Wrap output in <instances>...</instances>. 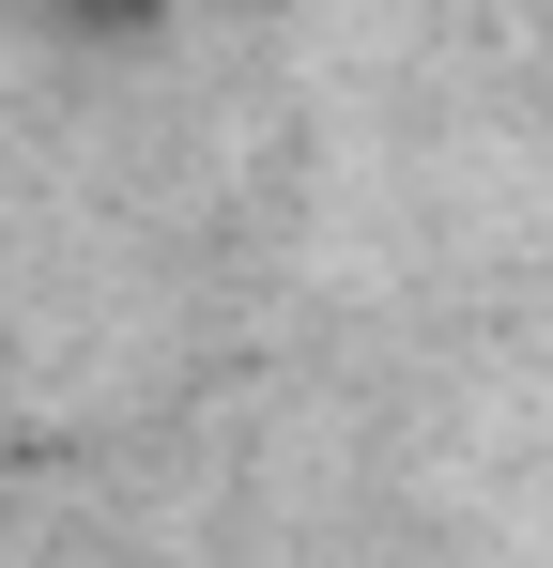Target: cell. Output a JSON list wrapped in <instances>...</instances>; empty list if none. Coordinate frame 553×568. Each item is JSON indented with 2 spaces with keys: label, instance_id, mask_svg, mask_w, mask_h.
<instances>
[]
</instances>
